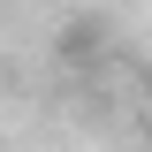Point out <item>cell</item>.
<instances>
[{"label":"cell","mask_w":152,"mask_h":152,"mask_svg":"<svg viewBox=\"0 0 152 152\" xmlns=\"http://www.w3.org/2000/svg\"><path fill=\"white\" fill-rule=\"evenodd\" d=\"M145 99H152V69H145Z\"/></svg>","instance_id":"obj_1"}]
</instances>
